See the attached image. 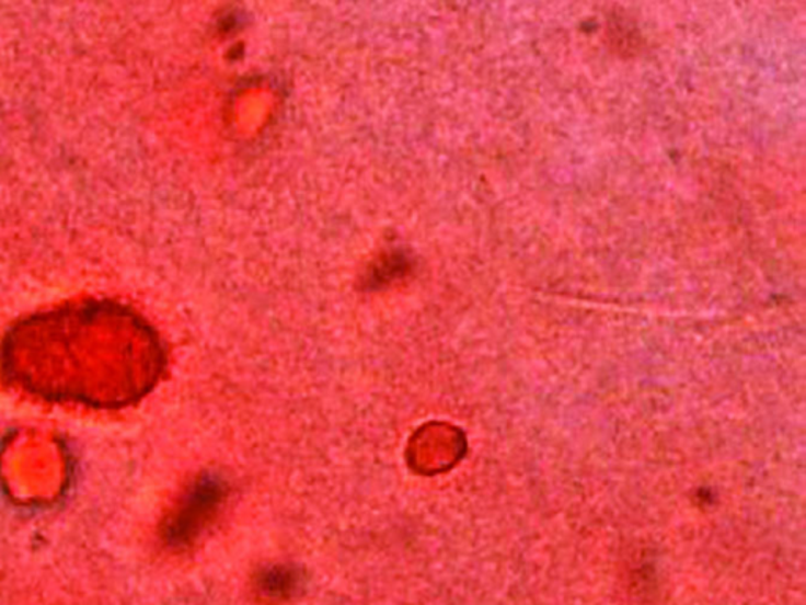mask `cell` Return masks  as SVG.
<instances>
[{
	"label": "cell",
	"mask_w": 806,
	"mask_h": 605,
	"mask_svg": "<svg viewBox=\"0 0 806 605\" xmlns=\"http://www.w3.org/2000/svg\"><path fill=\"white\" fill-rule=\"evenodd\" d=\"M297 574L291 569L275 568L269 569L261 579L262 590L264 593L273 597H284L297 589Z\"/></svg>",
	"instance_id": "obj_2"
},
{
	"label": "cell",
	"mask_w": 806,
	"mask_h": 605,
	"mask_svg": "<svg viewBox=\"0 0 806 605\" xmlns=\"http://www.w3.org/2000/svg\"><path fill=\"white\" fill-rule=\"evenodd\" d=\"M226 495V484L221 479L211 475L197 479L169 525V541L175 544L193 541L210 524L219 506L224 503Z\"/></svg>",
	"instance_id": "obj_1"
}]
</instances>
